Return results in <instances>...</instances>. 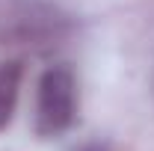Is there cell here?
<instances>
[{
    "label": "cell",
    "mask_w": 154,
    "mask_h": 151,
    "mask_svg": "<svg viewBox=\"0 0 154 151\" xmlns=\"http://www.w3.org/2000/svg\"><path fill=\"white\" fill-rule=\"evenodd\" d=\"M68 15L48 0H12L0 15V39L9 45L48 48L68 33Z\"/></svg>",
    "instance_id": "obj_1"
},
{
    "label": "cell",
    "mask_w": 154,
    "mask_h": 151,
    "mask_svg": "<svg viewBox=\"0 0 154 151\" xmlns=\"http://www.w3.org/2000/svg\"><path fill=\"white\" fill-rule=\"evenodd\" d=\"M77 122V77L68 65H48L36 86V133L57 139Z\"/></svg>",
    "instance_id": "obj_2"
},
{
    "label": "cell",
    "mask_w": 154,
    "mask_h": 151,
    "mask_svg": "<svg viewBox=\"0 0 154 151\" xmlns=\"http://www.w3.org/2000/svg\"><path fill=\"white\" fill-rule=\"evenodd\" d=\"M21 77H24V65L18 59L0 62V131L9 125V119L15 113L18 92H21Z\"/></svg>",
    "instance_id": "obj_3"
}]
</instances>
